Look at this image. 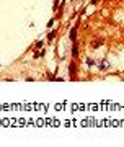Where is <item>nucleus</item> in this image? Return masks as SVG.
I'll return each mask as SVG.
<instances>
[{"instance_id":"obj_1","label":"nucleus","mask_w":124,"mask_h":147,"mask_svg":"<svg viewBox=\"0 0 124 147\" xmlns=\"http://www.w3.org/2000/svg\"><path fill=\"white\" fill-rule=\"evenodd\" d=\"M69 77L72 80L77 79V64L73 62V61L70 62V65H69Z\"/></svg>"},{"instance_id":"obj_2","label":"nucleus","mask_w":124,"mask_h":147,"mask_svg":"<svg viewBox=\"0 0 124 147\" xmlns=\"http://www.w3.org/2000/svg\"><path fill=\"white\" fill-rule=\"evenodd\" d=\"M109 67H111V62H109L108 59H103V61H101V62L98 64V69L101 70V72H106V70H108Z\"/></svg>"},{"instance_id":"obj_3","label":"nucleus","mask_w":124,"mask_h":147,"mask_svg":"<svg viewBox=\"0 0 124 147\" xmlns=\"http://www.w3.org/2000/svg\"><path fill=\"white\" fill-rule=\"evenodd\" d=\"M77 30H78L77 26H73L72 30H70V33H69V39H70L72 42H75V41H77Z\"/></svg>"},{"instance_id":"obj_4","label":"nucleus","mask_w":124,"mask_h":147,"mask_svg":"<svg viewBox=\"0 0 124 147\" xmlns=\"http://www.w3.org/2000/svg\"><path fill=\"white\" fill-rule=\"evenodd\" d=\"M103 42H104L103 38H100V39H95V41L92 42V47H93V49H98L100 46H103Z\"/></svg>"},{"instance_id":"obj_5","label":"nucleus","mask_w":124,"mask_h":147,"mask_svg":"<svg viewBox=\"0 0 124 147\" xmlns=\"http://www.w3.org/2000/svg\"><path fill=\"white\" fill-rule=\"evenodd\" d=\"M77 56H78V44H77V41H75V42L72 44V57L75 59Z\"/></svg>"},{"instance_id":"obj_6","label":"nucleus","mask_w":124,"mask_h":147,"mask_svg":"<svg viewBox=\"0 0 124 147\" xmlns=\"http://www.w3.org/2000/svg\"><path fill=\"white\" fill-rule=\"evenodd\" d=\"M56 36H57V30H52V31L49 33V36H47V41L51 42V41H52V39H54Z\"/></svg>"},{"instance_id":"obj_7","label":"nucleus","mask_w":124,"mask_h":147,"mask_svg":"<svg viewBox=\"0 0 124 147\" xmlns=\"http://www.w3.org/2000/svg\"><path fill=\"white\" fill-rule=\"evenodd\" d=\"M44 54H46V51H39V53H36L34 56H33V57H34V59H39V57H42Z\"/></svg>"},{"instance_id":"obj_8","label":"nucleus","mask_w":124,"mask_h":147,"mask_svg":"<svg viewBox=\"0 0 124 147\" xmlns=\"http://www.w3.org/2000/svg\"><path fill=\"white\" fill-rule=\"evenodd\" d=\"M87 64H88V65H90V67H93V65H95V64H96V62H95V61H93L92 57H88V59H87Z\"/></svg>"},{"instance_id":"obj_9","label":"nucleus","mask_w":124,"mask_h":147,"mask_svg":"<svg viewBox=\"0 0 124 147\" xmlns=\"http://www.w3.org/2000/svg\"><path fill=\"white\" fill-rule=\"evenodd\" d=\"M42 44H44V41H38V42H36V46H34V47H36V49H41Z\"/></svg>"},{"instance_id":"obj_10","label":"nucleus","mask_w":124,"mask_h":147,"mask_svg":"<svg viewBox=\"0 0 124 147\" xmlns=\"http://www.w3.org/2000/svg\"><path fill=\"white\" fill-rule=\"evenodd\" d=\"M54 20H56V18H51V20H49V23H47V26H49V28H51L52 25H54Z\"/></svg>"},{"instance_id":"obj_11","label":"nucleus","mask_w":124,"mask_h":147,"mask_svg":"<svg viewBox=\"0 0 124 147\" xmlns=\"http://www.w3.org/2000/svg\"><path fill=\"white\" fill-rule=\"evenodd\" d=\"M90 3H92V5H98L100 0H90Z\"/></svg>"}]
</instances>
